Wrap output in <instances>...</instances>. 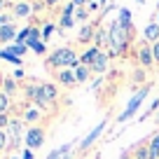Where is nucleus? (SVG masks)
I'll return each mask as SVG.
<instances>
[{
  "label": "nucleus",
  "instance_id": "f257e3e1",
  "mask_svg": "<svg viewBox=\"0 0 159 159\" xmlns=\"http://www.w3.org/2000/svg\"><path fill=\"white\" fill-rule=\"evenodd\" d=\"M131 40H134V30H126L122 28V26L117 24V19L110 21L108 26V47H105V52H108L110 56H124L126 52H129V45Z\"/></svg>",
  "mask_w": 159,
  "mask_h": 159
},
{
  "label": "nucleus",
  "instance_id": "f03ea898",
  "mask_svg": "<svg viewBox=\"0 0 159 159\" xmlns=\"http://www.w3.org/2000/svg\"><path fill=\"white\" fill-rule=\"evenodd\" d=\"M80 66V54L73 49V47H56V49L49 52V56H47V68L49 70H63V68H70L75 70Z\"/></svg>",
  "mask_w": 159,
  "mask_h": 159
},
{
  "label": "nucleus",
  "instance_id": "7ed1b4c3",
  "mask_svg": "<svg viewBox=\"0 0 159 159\" xmlns=\"http://www.w3.org/2000/svg\"><path fill=\"white\" fill-rule=\"evenodd\" d=\"M148 94H150V84H143V87H140V89L136 91L134 96H131V98H129V103H126V108H124V112H122V115L117 117V122H119V124L129 122V119L134 117L136 112H138V108L143 105V101L148 98Z\"/></svg>",
  "mask_w": 159,
  "mask_h": 159
},
{
  "label": "nucleus",
  "instance_id": "20e7f679",
  "mask_svg": "<svg viewBox=\"0 0 159 159\" xmlns=\"http://www.w3.org/2000/svg\"><path fill=\"white\" fill-rule=\"evenodd\" d=\"M45 138H47L45 126H28V131L24 134V143H26V148H30V150L42 148V145H45Z\"/></svg>",
  "mask_w": 159,
  "mask_h": 159
},
{
  "label": "nucleus",
  "instance_id": "39448f33",
  "mask_svg": "<svg viewBox=\"0 0 159 159\" xmlns=\"http://www.w3.org/2000/svg\"><path fill=\"white\" fill-rule=\"evenodd\" d=\"M105 126H108V119H101L98 124H96V126H94V129H91V131H89V134H87V136H84V138L80 140V145H77V154H82V152H87V150H89V148H91V145H94V143H96V140H98V138H101V134H103V131H105Z\"/></svg>",
  "mask_w": 159,
  "mask_h": 159
},
{
  "label": "nucleus",
  "instance_id": "423d86ee",
  "mask_svg": "<svg viewBox=\"0 0 159 159\" xmlns=\"http://www.w3.org/2000/svg\"><path fill=\"white\" fill-rule=\"evenodd\" d=\"M136 61H138V68H145V70H150L152 66H157L154 63V54H152V45L150 42H140L138 45V49H136Z\"/></svg>",
  "mask_w": 159,
  "mask_h": 159
},
{
  "label": "nucleus",
  "instance_id": "0eeeda50",
  "mask_svg": "<svg viewBox=\"0 0 159 159\" xmlns=\"http://www.w3.org/2000/svg\"><path fill=\"white\" fill-rule=\"evenodd\" d=\"M80 145V140H70V143H63L61 148H54L49 154H47V159H73V152H75V148Z\"/></svg>",
  "mask_w": 159,
  "mask_h": 159
},
{
  "label": "nucleus",
  "instance_id": "6e6552de",
  "mask_svg": "<svg viewBox=\"0 0 159 159\" xmlns=\"http://www.w3.org/2000/svg\"><path fill=\"white\" fill-rule=\"evenodd\" d=\"M10 12L14 19H28L33 14V2L30 0H16V2H12Z\"/></svg>",
  "mask_w": 159,
  "mask_h": 159
},
{
  "label": "nucleus",
  "instance_id": "1a4fd4ad",
  "mask_svg": "<svg viewBox=\"0 0 159 159\" xmlns=\"http://www.w3.org/2000/svg\"><path fill=\"white\" fill-rule=\"evenodd\" d=\"M96 30H98V26H96L94 21L82 24V26H80V30H77V42H80V45H89V42H94Z\"/></svg>",
  "mask_w": 159,
  "mask_h": 159
},
{
  "label": "nucleus",
  "instance_id": "9d476101",
  "mask_svg": "<svg viewBox=\"0 0 159 159\" xmlns=\"http://www.w3.org/2000/svg\"><path fill=\"white\" fill-rule=\"evenodd\" d=\"M54 82L61 87H66V89H73V87H77V80H75V73L70 68H63V70H56L54 73Z\"/></svg>",
  "mask_w": 159,
  "mask_h": 159
},
{
  "label": "nucleus",
  "instance_id": "9b49d317",
  "mask_svg": "<svg viewBox=\"0 0 159 159\" xmlns=\"http://www.w3.org/2000/svg\"><path fill=\"white\" fill-rule=\"evenodd\" d=\"M42 112H45V110H40L38 105L30 103V105H26V110H24V115H21V119H24L26 124H30V126H40V119L45 117Z\"/></svg>",
  "mask_w": 159,
  "mask_h": 159
},
{
  "label": "nucleus",
  "instance_id": "f8f14e48",
  "mask_svg": "<svg viewBox=\"0 0 159 159\" xmlns=\"http://www.w3.org/2000/svg\"><path fill=\"white\" fill-rule=\"evenodd\" d=\"M19 30L21 28L16 26V21H14V24H10V26H2V28H0V45H2V47H10L12 42L16 40Z\"/></svg>",
  "mask_w": 159,
  "mask_h": 159
},
{
  "label": "nucleus",
  "instance_id": "ddd939ff",
  "mask_svg": "<svg viewBox=\"0 0 159 159\" xmlns=\"http://www.w3.org/2000/svg\"><path fill=\"white\" fill-rule=\"evenodd\" d=\"M110 61H112V56H110L108 52L103 49V52L98 54V59L94 61V66H91V73H94V75H105V70H108Z\"/></svg>",
  "mask_w": 159,
  "mask_h": 159
},
{
  "label": "nucleus",
  "instance_id": "4468645a",
  "mask_svg": "<svg viewBox=\"0 0 159 159\" xmlns=\"http://www.w3.org/2000/svg\"><path fill=\"white\" fill-rule=\"evenodd\" d=\"M101 52H103V49H101V47H96V45L87 47V49L80 54V63H82V66H89V68H91V66H94V61L98 59Z\"/></svg>",
  "mask_w": 159,
  "mask_h": 159
},
{
  "label": "nucleus",
  "instance_id": "2eb2a0df",
  "mask_svg": "<svg viewBox=\"0 0 159 159\" xmlns=\"http://www.w3.org/2000/svg\"><path fill=\"white\" fill-rule=\"evenodd\" d=\"M24 119L21 117H12V122H10V126H7V134H10V138H14V140H21L24 138Z\"/></svg>",
  "mask_w": 159,
  "mask_h": 159
},
{
  "label": "nucleus",
  "instance_id": "dca6fc26",
  "mask_svg": "<svg viewBox=\"0 0 159 159\" xmlns=\"http://www.w3.org/2000/svg\"><path fill=\"white\" fill-rule=\"evenodd\" d=\"M143 38H145V42H150V45L159 42V24H157V21H150V24H145Z\"/></svg>",
  "mask_w": 159,
  "mask_h": 159
},
{
  "label": "nucleus",
  "instance_id": "f3484780",
  "mask_svg": "<svg viewBox=\"0 0 159 159\" xmlns=\"http://www.w3.org/2000/svg\"><path fill=\"white\" fill-rule=\"evenodd\" d=\"M0 59L7 61V63H12L14 68H21V66H24V59H21V56H16L10 47H0Z\"/></svg>",
  "mask_w": 159,
  "mask_h": 159
},
{
  "label": "nucleus",
  "instance_id": "a211bd4d",
  "mask_svg": "<svg viewBox=\"0 0 159 159\" xmlns=\"http://www.w3.org/2000/svg\"><path fill=\"white\" fill-rule=\"evenodd\" d=\"M131 10L129 7H119L117 10V24L122 26V28H126V30H134V24H131Z\"/></svg>",
  "mask_w": 159,
  "mask_h": 159
},
{
  "label": "nucleus",
  "instance_id": "6ab92c4d",
  "mask_svg": "<svg viewBox=\"0 0 159 159\" xmlns=\"http://www.w3.org/2000/svg\"><path fill=\"white\" fill-rule=\"evenodd\" d=\"M73 73H75V80H77V84H84V82H89V80H91V75H94L89 66H82V63H80L77 68L73 70Z\"/></svg>",
  "mask_w": 159,
  "mask_h": 159
},
{
  "label": "nucleus",
  "instance_id": "aec40b11",
  "mask_svg": "<svg viewBox=\"0 0 159 159\" xmlns=\"http://www.w3.org/2000/svg\"><path fill=\"white\" fill-rule=\"evenodd\" d=\"M42 84V89H45V96L49 103H56V98H59V84L56 82H40Z\"/></svg>",
  "mask_w": 159,
  "mask_h": 159
},
{
  "label": "nucleus",
  "instance_id": "412c9836",
  "mask_svg": "<svg viewBox=\"0 0 159 159\" xmlns=\"http://www.w3.org/2000/svg\"><path fill=\"white\" fill-rule=\"evenodd\" d=\"M16 89H19V84H16V80L12 77V75H2V91H5L7 96H14L16 94Z\"/></svg>",
  "mask_w": 159,
  "mask_h": 159
},
{
  "label": "nucleus",
  "instance_id": "4be33fe9",
  "mask_svg": "<svg viewBox=\"0 0 159 159\" xmlns=\"http://www.w3.org/2000/svg\"><path fill=\"white\" fill-rule=\"evenodd\" d=\"M94 45L101 47V49H105L108 47V26H98V30H96V38H94Z\"/></svg>",
  "mask_w": 159,
  "mask_h": 159
},
{
  "label": "nucleus",
  "instance_id": "5701e85b",
  "mask_svg": "<svg viewBox=\"0 0 159 159\" xmlns=\"http://www.w3.org/2000/svg\"><path fill=\"white\" fill-rule=\"evenodd\" d=\"M56 30H59V24H56V21H45V26H42V42H49Z\"/></svg>",
  "mask_w": 159,
  "mask_h": 159
},
{
  "label": "nucleus",
  "instance_id": "b1692460",
  "mask_svg": "<svg viewBox=\"0 0 159 159\" xmlns=\"http://www.w3.org/2000/svg\"><path fill=\"white\" fill-rule=\"evenodd\" d=\"M148 150H150V159H159V131L148 140Z\"/></svg>",
  "mask_w": 159,
  "mask_h": 159
},
{
  "label": "nucleus",
  "instance_id": "393cba45",
  "mask_svg": "<svg viewBox=\"0 0 159 159\" xmlns=\"http://www.w3.org/2000/svg\"><path fill=\"white\" fill-rule=\"evenodd\" d=\"M75 24H77V21H75V14H61V19H59V30H70Z\"/></svg>",
  "mask_w": 159,
  "mask_h": 159
},
{
  "label": "nucleus",
  "instance_id": "a878e982",
  "mask_svg": "<svg viewBox=\"0 0 159 159\" xmlns=\"http://www.w3.org/2000/svg\"><path fill=\"white\" fill-rule=\"evenodd\" d=\"M10 108H12V98L0 89V115H7V112H10Z\"/></svg>",
  "mask_w": 159,
  "mask_h": 159
},
{
  "label": "nucleus",
  "instance_id": "bb28decb",
  "mask_svg": "<svg viewBox=\"0 0 159 159\" xmlns=\"http://www.w3.org/2000/svg\"><path fill=\"white\" fill-rule=\"evenodd\" d=\"M89 19H91V14H89V10H87V7H77V10H75V21L89 24Z\"/></svg>",
  "mask_w": 159,
  "mask_h": 159
},
{
  "label": "nucleus",
  "instance_id": "cd10ccee",
  "mask_svg": "<svg viewBox=\"0 0 159 159\" xmlns=\"http://www.w3.org/2000/svg\"><path fill=\"white\" fill-rule=\"evenodd\" d=\"M28 35H30V24H26L24 28L19 30V35H16V40H14V42H16V45H26V40H28Z\"/></svg>",
  "mask_w": 159,
  "mask_h": 159
},
{
  "label": "nucleus",
  "instance_id": "c85d7f7f",
  "mask_svg": "<svg viewBox=\"0 0 159 159\" xmlns=\"http://www.w3.org/2000/svg\"><path fill=\"white\" fill-rule=\"evenodd\" d=\"M134 159H150V150H148V143L145 145H138L134 150Z\"/></svg>",
  "mask_w": 159,
  "mask_h": 159
},
{
  "label": "nucleus",
  "instance_id": "c756f323",
  "mask_svg": "<svg viewBox=\"0 0 159 159\" xmlns=\"http://www.w3.org/2000/svg\"><path fill=\"white\" fill-rule=\"evenodd\" d=\"M145 75H148V70H145V68H136L134 75H131V77H134V84H143L145 80H148Z\"/></svg>",
  "mask_w": 159,
  "mask_h": 159
},
{
  "label": "nucleus",
  "instance_id": "7c9ffc66",
  "mask_svg": "<svg viewBox=\"0 0 159 159\" xmlns=\"http://www.w3.org/2000/svg\"><path fill=\"white\" fill-rule=\"evenodd\" d=\"M87 10H89V14H96V12H101V7H105V5H101L98 0H87Z\"/></svg>",
  "mask_w": 159,
  "mask_h": 159
},
{
  "label": "nucleus",
  "instance_id": "2f4dec72",
  "mask_svg": "<svg viewBox=\"0 0 159 159\" xmlns=\"http://www.w3.org/2000/svg\"><path fill=\"white\" fill-rule=\"evenodd\" d=\"M7 148H10V134L0 129V152H5Z\"/></svg>",
  "mask_w": 159,
  "mask_h": 159
},
{
  "label": "nucleus",
  "instance_id": "473e14b6",
  "mask_svg": "<svg viewBox=\"0 0 159 159\" xmlns=\"http://www.w3.org/2000/svg\"><path fill=\"white\" fill-rule=\"evenodd\" d=\"M30 52L38 54V56H45L47 54V42H38V45H33V47H30Z\"/></svg>",
  "mask_w": 159,
  "mask_h": 159
},
{
  "label": "nucleus",
  "instance_id": "72a5a7b5",
  "mask_svg": "<svg viewBox=\"0 0 159 159\" xmlns=\"http://www.w3.org/2000/svg\"><path fill=\"white\" fill-rule=\"evenodd\" d=\"M157 108H159V98H154V101H152V105H150V108L145 110V115H143V117H140V122H143L145 117H150V115H152V112H154V110H157Z\"/></svg>",
  "mask_w": 159,
  "mask_h": 159
},
{
  "label": "nucleus",
  "instance_id": "f704fd0d",
  "mask_svg": "<svg viewBox=\"0 0 159 159\" xmlns=\"http://www.w3.org/2000/svg\"><path fill=\"white\" fill-rule=\"evenodd\" d=\"M10 122H12V115H0V129H2V131H7Z\"/></svg>",
  "mask_w": 159,
  "mask_h": 159
},
{
  "label": "nucleus",
  "instance_id": "c9c22d12",
  "mask_svg": "<svg viewBox=\"0 0 159 159\" xmlns=\"http://www.w3.org/2000/svg\"><path fill=\"white\" fill-rule=\"evenodd\" d=\"M30 2H33V12H35V14L42 12V10H47V7H45V0H30Z\"/></svg>",
  "mask_w": 159,
  "mask_h": 159
},
{
  "label": "nucleus",
  "instance_id": "e433bc0d",
  "mask_svg": "<svg viewBox=\"0 0 159 159\" xmlns=\"http://www.w3.org/2000/svg\"><path fill=\"white\" fill-rule=\"evenodd\" d=\"M103 82H105V75H96V77L91 80V89H98Z\"/></svg>",
  "mask_w": 159,
  "mask_h": 159
},
{
  "label": "nucleus",
  "instance_id": "4c0bfd02",
  "mask_svg": "<svg viewBox=\"0 0 159 159\" xmlns=\"http://www.w3.org/2000/svg\"><path fill=\"white\" fill-rule=\"evenodd\" d=\"M19 154H21V159H35V150H30V148H24Z\"/></svg>",
  "mask_w": 159,
  "mask_h": 159
},
{
  "label": "nucleus",
  "instance_id": "58836bf2",
  "mask_svg": "<svg viewBox=\"0 0 159 159\" xmlns=\"http://www.w3.org/2000/svg\"><path fill=\"white\" fill-rule=\"evenodd\" d=\"M75 10H77V7H75L73 2H66V5L61 7V14H75Z\"/></svg>",
  "mask_w": 159,
  "mask_h": 159
},
{
  "label": "nucleus",
  "instance_id": "ea45409f",
  "mask_svg": "<svg viewBox=\"0 0 159 159\" xmlns=\"http://www.w3.org/2000/svg\"><path fill=\"white\" fill-rule=\"evenodd\" d=\"M12 77L16 80V82H19V80H24L26 75H24V68H14V73H12Z\"/></svg>",
  "mask_w": 159,
  "mask_h": 159
},
{
  "label": "nucleus",
  "instance_id": "a19ab883",
  "mask_svg": "<svg viewBox=\"0 0 159 159\" xmlns=\"http://www.w3.org/2000/svg\"><path fill=\"white\" fill-rule=\"evenodd\" d=\"M12 7V0H0V12H10Z\"/></svg>",
  "mask_w": 159,
  "mask_h": 159
},
{
  "label": "nucleus",
  "instance_id": "79ce46f5",
  "mask_svg": "<svg viewBox=\"0 0 159 159\" xmlns=\"http://www.w3.org/2000/svg\"><path fill=\"white\" fill-rule=\"evenodd\" d=\"M152 54H154V63L159 66V42H154V45H152Z\"/></svg>",
  "mask_w": 159,
  "mask_h": 159
},
{
  "label": "nucleus",
  "instance_id": "37998d69",
  "mask_svg": "<svg viewBox=\"0 0 159 159\" xmlns=\"http://www.w3.org/2000/svg\"><path fill=\"white\" fill-rule=\"evenodd\" d=\"M59 2H61V0H45V7H47V10H52V7H56Z\"/></svg>",
  "mask_w": 159,
  "mask_h": 159
},
{
  "label": "nucleus",
  "instance_id": "c03bdc74",
  "mask_svg": "<svg viewBox=\"0 0 159 159\" xmlns=\"http://www.w3.org/2000/svg\"><path fill=\"white\" fill-rule=\"evenodd\" d=\"M119 159H134V152H129V150H124V152H122V157Z\"/></svg>",
  "mask_w": 159,
  "mask_h": 159
},
{
  "label": "nucleus",
  "instance_id": "a18cd8bd",
  "mask_svg": "<svg viewBox=\"0 0 159 159\" xmlns=\"http://www.w3.org/2000/svg\"><path fill=\"white\" fill-rule=\"evenodd\" d=\"M70 2H73L75 7H84L87 5V0H70Z\"/></svg>",
  "mask_w": 159,
  "mask_h": 159
},
{
  "label": "nucleus",
  "instance_id": "49530a36",
  "mask_svg": "<svg viewBox=\"0 0 159 159\" xmlns=\"http://www.w3.org/2000/svg\"><path fill=\"white\" fill-rule=\"evenodd\" d=\"M10 159H21V154H12V157Z\"/></svg>",
  "mask_w": 159,
  "mask_h": 159
},
{
  "label": "nucleus",
  "instance_id": "de8ad7c7",
  "mask_svg": "<svg viewBox=\"0 0 159 159\" xmlns=\"http://www.w3.org/2000/svg\"><path fill=\"white\" fill-rule=\"evenodd\" d=\"M138 2H140V5H145V2H148V0H138Z\"/></svg>",
  "mask_w": 159,
  "mask_h": 159
},
{
  "label": "nucleus",
  "instance_id": "09e8293b",
  "mask_svg": "<svg viewBox=\"0 0 159 159\" xmlns=\"http://www.w3.org/2000/svg\"><path fill=\"white\" fill-rule=\"evenodd\" d=\"M154 21H157V24H159V14H157V16H154Z\"/></svg>",
  "mask_w": 159,
  "mask_h": 159
},
{
  "label": "nucleus",
  "instance_id": "8fccbe9b",
  "mask_svg": "<svg viewBox=\"0 0 159 159\" xmlns=\"http://www.w3.org/2000/svg\"><path fill=\"white\" fill-rule=\"evenodd\" d=\"M157 14H159V2H157Z\"/></svg>",
  "mask_w": 159,
  "mask_h": 159
},
{
  "label": "nucleus",
  "instance_id": "3c124183",
  "mask_svg": "<svg viewBox=\"0 0 159 159\" xmlns=\"http://www.w3.org/2000/svg\"><path fill=\"white\" fill-rule=\"evenodd\" d=\"M96 159H101V157H96Z\"/></svg>",
  "mask_w": 159,
  "mask_h": 159
},
{
  "label": "nucleus",
  "instance_id": "603ef678",
  "mask_svg": "<svg viewBox=\"0 0 159 159\" xmlns=\"http://www.w3.org/2000/svg\"><path fill=\"white\" fill-rule=\"evenodd\" d=\"M68 2H70V0H68Z\"/></svg>",
  "mask_w": 159,
  "mask_h": 159
}]
</instances>
